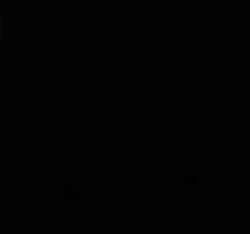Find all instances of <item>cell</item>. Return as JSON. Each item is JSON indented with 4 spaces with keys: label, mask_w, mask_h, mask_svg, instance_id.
<instances>
[]
</instances>
